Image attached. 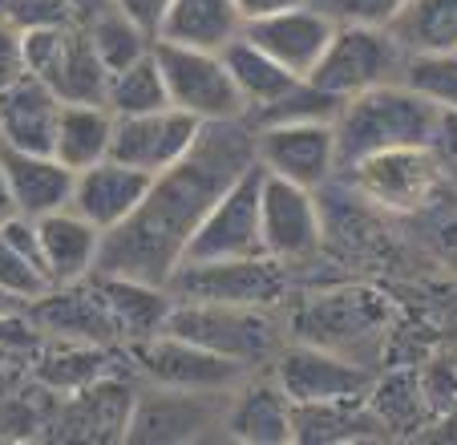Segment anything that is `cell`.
I'll return each instance as SVG.
<instances>
[{
	"label": "cell",
	"instance_id": "6da1fadb",
	"mask_svg": "<svg viewBox=\"0 0 457 445\" xmlns=\"http://www.w3.org/2000/svg\"><path fill=\"white\" fill-rule=\"evenodd\" d=\"M247 166H255V126L247 113L203 122L187 158L154 174L138 211L102 239L97 272L166 283L187 256V243L203 214Z\"/></svg>",
	"mask_w": 457,
	"mask_h": 445
},
{
	"label": "cell",
	"instance_id": "7a4b0ae2",
	"mask_svg": "<svg viewBox=\"0 0 457 445\" xmlns=\"http://www.w3.org/2000/svg\"><path fill=\"white\" fill-rule=\"evenodd\" d=\"M437 113V105L425 94H417L409 81H388V86H372L364 94L345 97L340 113L332 118L340 171L369 155H380V150L429 146Z\"/></svg>",
	"mask_w": 457,
	"mask_h": 445
},
{
	"label": "cell",
	"instance_id": "3957f363",
	"mask_svg": "<svg viewBox=\"0 0 457 445\" xmlns=\"http://www.w3.org/2000/svg\"><path fill=\"white\" fill-rule=\"evenodd\" d=\"M162 332L182 336L190 344L219 352L235 365L271 368V360L284 348V320L276 308H259V304H190L174 300L170 320Z\"/></svg>",
	"mask_w": 457,
	"mask_h": 445
},
{
	"label": "cell",
	"instance_id": "277c9868",
	"mask_svg": "<svg viewBox=\"0 0 457 445\" xmlns=\"http://www.w3.org/2000/svg\"><path fill=\"white\" fill-rule=\"evenodd\" d=\"M388 328V300L369 288H332L303 296L292 312V336L316 348H328L356 365H377L380 340Z\"/></svg>",
	"mask_w": 457,
	"mask_h": 445
},
{
	"label": "cell",
	"instance_id": "5b68a950",
	"mask_svg": "<svg viewBox=\"0 0 457 445\" xmlns=\"http://www.w3.org/2000/svg\"><path fill=\"white\" fill-rule=\"evenodd\" d=\"M231 389H166L150 385L134 393L121 441L134 445H190L223 433Z\"/></svg>",
	"mask_w": 457,
	"mask_h": 445
},
{
	"label": "cell",
	"instance_id": "8992f818",
	"mask_svg": "<svg viewBox=\"0 0 457 445\" xmlns=\"http://www.w3.org/2000/svg\"><path fill=\"white\" fill-rule=\"evenodd\" d=\"M21 49H25V73L45 81L61 102H105L110 69L102 65L94 41L78 21L25 29Z\"/></svg>",
	"mask_w": 457,
	"mask_h": 445
},
{
	"label": "cell",
	"instance_id": "52a82bcc",
	"mask_svg": "<svg viewBox=\"0 0 457 445\" xmlns=\"http://www.w3.org/2000/svg\"><path fill=\"white\" fill-rule=\"evenodd\" d=\"M409 65V53L397 45V37L380 25H337L328 49L320 53L308 81L337 94L340 102L353 94H364L372 86L401 81Z\"/></svg>",
	"mask_w": 457,
	"mask_h": 445
},
{
	"label": "cell",
	"instance_id": "ba28073f",
	"mask_svg": "<svg viewBox=\"0 0 457 445\" xmlns=\"http://www.w3.org/2000/svg\"><path fill=\"white\" fill-rule=\"evenodd\" d=\"M166 291L190 304H259L276 308L287 291V267L268 256L247 259H187L170 272Z\"/></svg>",
	"mask_w": 457,
	"mask_h": 445
},
{
	"label": "cell",
	"instance_id": "9c48e42d",
	"mask_svg": "<svg viewBox=\"0 0 457 445\" xmlns=\"http://www.w3.org/2000/svg\"><path fill=\"white\" fill-rule=\"evenodd\" d=\"M441 158L433 146H397V150H380L361 163L345 166L340 179L372 206V211L409 214L421 211L441 187Z\"/></svg>",
	"mask_w": 457,
	"mask_h": 445
},
{
	"label": "cell",
	"instance_id": "30bf717a",
	"mask_svg": "<svg viewBox=\"0 0 457 445\" xmlns=\"http://www.w3.org/2000/svg\"><path fill=\"white\" fill-rule=\"evenodd\" d=\"M154 57H158V69H162L166 97L182 113H190L199 122H227L247 113L239 102V89H235L231 73H227L223 57L215 49L154 41Z\"/></svg>",
	"mask_w": 457,
	"mask_h": 445
},
{
	"label": "cell",
	"instance_id": "8fae6325",
	"mask_svg": "<svg viewBox=\"0 0 457 445\" xmlns=\"http://www.w3.org/2000/svg\"><path fill=\"white\" fill-rule=\"evenodd\" d=\"M259 235H263V256L284 264L287 272L308 264L324 248L320 195L308 187L276 179V174H263V187H259Z\"/></svg>",
	"mask_w": 457,
	"mask_h": 445
},
{
	"label": "cell",
	"instance_id": "7c38bea8",
	"mask_svg": "<svg viewBox=\"0 0 457 445\" xmlns=\"http://www.w3.org/2000/svg\"><path fill=\"white\" fill-rule=\"evenodd\" d=\"M255 163L263 174H276V179L295 182V187H328L340 174L337 130H332V122L255 126Z\"/></svg>",
	"mask_w": 457,
	"mask_h": 445
},
{
	"label": "cell",
	"instance_id": "4fadbf2b",
	"mask_svg": "<svg viewBox=\"0 0 457 445\" xmlns=\"http://www.w3.org/2000/svg\"><path fill=\"white\" fill-rule=\"evenodd\" d=\"M259 187H263V171L247 166L223 195L215 198L203 222L195 227L187 243V259H247L263 256V235H259Z\"/></svg>",
	"mask_w": 457,
	"mask_h": 445
},
{
	"label": "cell",
	"instance_id": "5bb4252c",
	"mask_svg": "<svg viewBox=\"0 0 457 445\" xmlns=\"http://www.w3.org/2000/svg\"><path fill=\"white\" fill-rule=\"evenodd\" d=\"M276 385L292 397V405H316V401H356L372 389V368L356 365L348 357H337L328 348L292 340L271 360Z\"/></svg>",
	"mask_w": 457,
	"mask_h": 445
},
{
	"label": "cell",
	"instance_id": "9a60e30c",
	"mask_svg": "<svg viewBox=\"0 0 457 445\" xmlns=\"http://www.w3.org/2000/svg\"><path fill=\"white\" fill-rule=\"evenodd\" d=\"M126 352L150 385H166V389H235L251 377V368L170 332L134 340L126 344Z\"/></svg>",
	"mask_w": 457,
	"mask_h": 445
},
{
	"label": "cell",
	"instance_id": "2e32d148",
	"mask_svg": "<svg viewBox=\"0 0 457 445\" xmlns=\"http://www.w3.org/2000/svg\"><path fill=\"white\" fill-rule=\"evenodd\" d=\"M199 130H203V122L182 113L179 105H162V110H150V113L113 118L110 158L138 166V171H146V174H162L166 166L187 158V150L195 146Z\"/></svg>",
	"mask_w": 457,
	"mask_h": 445
},
{
	"label": "cell",
	"instance_id": "e0dca14e",
	"mask_svg": "<svg viewBox=\"0 0 457 445\" xmlns=\"http://www.w3.org/2000/svg\"><path fill=\"white\" fill-rule=\"evenodd\" d=\"M243 33L259 45V49H268L279 65H287L295 78H308L312 69H316L320 53L328 49L332 33H337V21L328 13L312 4V0H300L292 9L284 13H271L263 21H251L243 25Z\"/></svg>",
	"mask_w": 457,
	"mask_h": 445
},
{
	"label": "cell",
	"instance_id": "ac0fdd59",
	"mask_svg": "<svg viewBox=\"0 0 457 445\" xmlns=\"http://www.w3.org/2000/svg\"><path fill=\"white\" fill-rule=\"evenodd\" d=\"M150 179L154 174L138 171V166L118 163V158H102V163L73 174L70 206L86 222H94L102 235H110L113 227H121L129 214L138 211L142 195L150 190Z\"/></svg>",
	"mask_w": 457,
	"mask_h": 445
},
{
	"label": "cell",
	"instance_id": "d6986e66",
	"mask_svg": "<svg viewBox=\"0 0 457 445\" xmlns=\"http://www.w3.org/2000/svg\"><path fill=\"white\" fill-rule=\"evenodd\" d=\"M33 320L45 328V332L61 336V340H73V344H121V332L113 324L110 308L105 300L97 296V288L86 280L78 283H57L41 296V300L29 304Z\"/></svg>",
	"mask_w": 457,
	"mask_h": 445
},
{
	"label": "cell",
	"instance_id": "ffe728a7",
	"mask_svg": "<svg viewBox=\"0 0 457 445\" xmlns=\"http://www.w3.org/2000/svg\"><path fill=\"white\" fill-rule=\"evenodd\" d=\"M292 397L276 385V377L251 373L243 385L231 389L223 437L247 445H287L292 441Z\"/></svg>",
	"mask_w": 457,
	"mask_h": 445
},
{
	"label": "cell",
	"instance_id": "44dd1931",
	"mask_svg": "<svg viewBox=\"0 0 457 445\" xmlns=\"http://www.w3.org/2000/svg\"><path fill=\"white\" fill-rule=\"evenodd\" d=\"M61 97L45 81L25 73L9 89H0V146L4 150H29V155H53V130H57Z\"/></svg>",
	"mask_w": 457,
	"mask_h": 445
},
{
	"label": "cell",
	"instance_id": "7402d4cb",
	"mask_svg": "<svg viewBox=\"0 0 457 445\" xmlns=\"http://www.w3.org/2000/svg\"><path fill=\"white\" fill-rule=\"evenodd\" d=\"M89 283L97 288V296L105 300L113 324L121 332V344L150 340L166 328L174 308V296L166 291V283L134 280V275H113V272H94Z\"/></svg>",
	"mask_w": 457,
	"mask_h": 445
},
{
	"label": "cell",
	"instance_id": "603a6c76",
	"mask_svg": "<svg viewBox=\"0 0 457 445\" xmlns=\"http://www.w3.org/2000/svg\"><path fill=\"white\" fill-rule=\"evenodd\" d=\"M37 239H41L45 272H49L53 288H57V283H78L97 272L105 235L94 222L81 219L73 206H61V211L37 219Z\"/></svg>",
	"mask_w": 457,
	"mask_h": 445
},
{
	"label": "cell",
	"instance_id": "cb8c5ba5",
	"mask_svg": "<svg viewBox=\"0 0 457 445\" xmlns=\"http://www.w3.org/2000/svg\"><path fill=\"white\" fill-rule=\"evenodd\" d=\"M0 171L9 182L12 211L25 214V219H45V214L70 206L73 171L53 155H29V150H4L0 146Z\"/></svg>",
	"mask_w": 457,
	"mask_h": 445
},
{
	"label": "cell",
	"instance_id": "d4e9b609",
	"mask_svg": "<svg viewBox=\"0 0 457 445\" xmlns=\"http://www.w3.org/2000/svg\"><path fill=\"white\" fill-rule=\"evenodd\" d=\"M113 113L102 102H61L57 130H53V158L73 174L110 158Z\"/></svg>",
	"mask_w": 457,
	"mask_h": 445
},
{
	"label": "cell",
	"instance_id": "484cf974",
	"mask_svg": "<svg viewBox=\"0 0 457 445\" xmlns=\"http://www.w3.org/2000/svg\"><path fill=\"white\" fill-rule=\"evenodd\" d=\"M219 57H223V65H227V73H231L235 89H239V102H243L247 113L271 105L276 97H284L287 89L300 81L292 69L279 65L268 49H259L247 33H239L235 41H227L223 49H219Z\"/></svg>",
	"mask_w": 457,
	"mask_h": 445
},
{
	"label": "cell",
	"instance_id": "4316f807",
	"mask_svg": "<svg viewBox=\"0 0 457 445\" xmlns=\"http://www.w3.org/2000/svg\"><path fill=\"white\" fill-rule=\"evenodd\" d=\"M243 33V17L235 0H170L154 41L195 45V49H223Z\"/></svg>",
	"mask_w": 457,
	"mask_h": 445
},
{
	"label": "cell",
	"instance_id": "83f0119b",
	"mask_svg": "<svg viewBox=\"0 0 457 445\" xmlns=\"http://www.w3.org/2000/svg\"><path fill=\"white\" fill-rule=\"evenodd\" d=\"M397 45L417 53H453L457 49V0H405L401 13L388 21Z\"/></svg>",
	"mask_w": 457,
	"mask_h": 445
},
{
	"label": "cell",
	"instance_id": "f1b7e54d",
	"mask_svg": "<svg viewBox=\"0 0 457 445\" xmlns=\"http://www.w3.org/2000/svg\"><path fill=\"white\" fill-rule=\"evenodd\" d=\"M364 397L356 401H316L292 409V441H356V437H377V413L364 409Z\"/></svg>",
	"mask_w": 457,
	"mask_h": 445
},
{
	"label": "cell",
	"instance_id": "f546056e",
	"mask_svg": "<svg viewBox=\"0 0 457 445\" xmlns=\"http://www.w3.org/2000/svg\"><path fill=\"white\" fill-rule=\"evenodd\" d=\"M129 405H134V389L129 385L94 381V385L78 389L61 429H73L78 437H126Z\"/></svg>",
	"mask_w": 457,
	"mask_h": 445
},
{
	"label": "cell",
	"instance_id": "4dcf8cb0",
	"mask_svg": "<svg viewBox=\"0 0 457 445\" xmlns=\"http://www.w3.org/2000/svg\"><path fill=\"white\" fill-rule=\"evenodd\" d=\"M102 105L113 113V118H129V113H150V110H162V105H170L154 49L142 53V57L129 61V65L113 69L110 81H105V102H102Z\"/></svg>",
	"mask_w": 457,
	"mask_h": 445
},
{
	"label": "cell",
	"instance_id": "1f68e13d",
	"mask_svg": "<svg viewBox=\"0 0 457 445\" xmlns=\"http://www.w3.org/2000/svg\"><path fill=\"white\" fill-rule=\"evenodd\" d=\"M78 25L89 33L97 57H102V65L110 69V73L113 69H121V65H129V61H138L142 53L154 49V37H150L142 25H134V21H129L113 0L110 4H102L97 13H89L86 21H78Z\"/></svg>",
	"mask_w": 457,
	"mask_h": 445
},
{
	"label": "cell",
	"instance_id": "d6a6232c",
	"mask_svg": "<svg viewBox=\"0 0 457 445\" xmlns=\"http://www.w3.org/2000/svg\"><path fill=\"white\" fill-rule=\"evenodd\" d=\"M340 97L328 94V89H320L316 81L300 78L284 97H276L271 105L263 110L247 113L251 126H284V122H332L340 113Z\"/></svg>",
	"mask_w": 457,
	"mask_h": 445
},
{
	"label": "cell",
	"instance_id": "836d02e7",
	"mask_svg": "<svg viewBox=\"0 0 457 445\" xmlns=\"http://www.w3.org/2000/svg\"><path fill=\"white\" fill-rule=\"evenodd\" d=\"M437 110H457V49L453 53H417L409 57L405 78Z\"/></svg>",
	"mask_w": 457,
	"mask_h": 445
},
{
	"label": "cell",
	"instance_id": "e575fe53",
	"mask_svg": "<svg viewBox=\"0 0 457 445\" xmlns=\"http://www.w3.org/2000/svg\"><path fill=\"white\" fill-rule=\"evenodd\" d=\"M49 275H45L41 264L17 251L4 235H0V300H21V304H33L41 300L45 291H49Z\"/></svg>",
	"mask_w": 457,
	"mask_h": 445
},
{
	"label": "cell",
	"instance_id": "d590c367",
	"mask_svg": "<svg viewBox=\"0 0 457 445\" xmlns=\"http://www.w3.org/2000/svg\"><path fill=\"white\" fill-rule=\"evenodd\" d=\"M328 13L337 25H380L388 29V21L401 13L405 0H312Z\"/></svg>",
	"mask_w": 457,
	"mask_h": 445
},
{
	"label": "cell",
	"instance_id": "8d00e7d4",
	"mask_svg": "<svg viewBox=\"0 0 457 445\" xmlns=\"http://www.w3.org/2000/svg\"><path fill=\"white\" fill-rule=\"evenodd\" d=\"M25 78V49H21V29L0 21V89Z\"/></svg>",
	"mask_w": 457,
	"mask_h": 445
},
{
	"label": "cell",
	"instance_id": "74e56055",
	"mask_svg": "<svg viewBox=\"0 0 457 445\" xmlns=\"http://www.w3.org/2000/svg\"><path fill=\"white\" fill-rule=\"evenodd\" d=\"M121 13H126L134 25H142L150 37H158V25H162L166 9H170V0H113Z\"/></svg>",
	"mask_w": 457,
	"mask_h": 445
},
{
	"label": "cell",
	"instance_id": "f35d334b",
	"mask_svg": "<svg viewBox=\"0 0 457 445\" xmlns=\"http://www.w3.org/2000/svg\"><path fill=\"white\" fill-rule=\"evenodd\" d=\"M433 155L441 158V166H457V110L437 113V130H433Z\"/></svg>",
	"mask_w": 457,
	"mask_h": 445
},
{
	"label": "cell",
	"instance_id": "ab89813d",
	"mask_svg": "<svg viewBox=\"0 0 457 445\" xmlns=\"http://www.w3.org/2000/svg\"><path fill=\"white\" fill-rule=\"evenodd\" d=\"M292 4H300V0H235V9H239L243 25L263 21V17H271V13H284V9H292Z\"/></svg>",
	"mask_w": 457,
	"mask_h": 445
},
{
	"label": "cell",
	"instance_id": "60d3db41",
	"mask_svg": "<svg viewBox=\"0 0 457 445\" xmlns=\"http://www.w3.org/2000/svg\"><path fill=\"white\" fill-rule=\"evenodd\" d=\"M9 214H17V211H12V195H9V182H4V171H0V222L9 219Z\"/></svg>",
	"mask_w": 457,
	"mask_h": 445
},
{
	"label": "cell",
	"instance_id": "b9f144b4",
	"mask_svg": "<svg viewBox=\"0 0 457 445\" xmlns=\"http://www.w3.org/2000/svg\"><path fill=\"white\" fill-rule=\"evenodd\" d=\"M9 4H12V0H0V21L9 17Z\"/></svg>",
	"mask_w": 457,
	"mask_h": 445
}]
</instances>
